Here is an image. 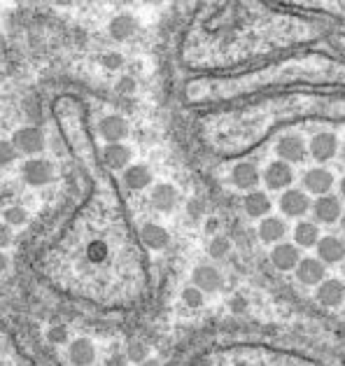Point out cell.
I'll return each mask as SVG.
<instances>
[{"mask_svg": "<svg viewBox=\"0 0 345 366\" xmlns=\"http://www.w3.org/2000/svg\"><path fill=\"white\" fill-rule=\"evenodd\" d=\"M12 145L17 147L19 154L24 157H40L44 152V133L37 126H21L12 133Z\"/></svg>", "mask_w": 345, "mask_h": 366, "instance_id": "cell-1", "label": "cell"}, {"mask_svg": "<svg viewBox=\"0 0 345 366\" xmlns=\"http://www.w3.org/2000/svg\"><path fill=\"white\" fill-rule=\"evenodd\" d=\"M21 178L28 187H47L54 182V166L47 159L30 157L21 166Z\"/></svg>", "mask_w": 345, "mask_h": 366, "instance_id": "cell-2", "label": "cell"}, {"mask_svg": "<svg viewBox=\"0 0 345 366\" xmlns=\"http://www.w3.org/2000/svg\"><path fill=\"white\" fill-rule=\"evenodd\" d=\"M128 133H131V128H128V121L121 114H107V117L98 121V135L105 142H124Z\"/></svg>", "mask_w": 345, "mask_h": 366, "instance_id": "cell-3", "label": "cell"}, {"mask_svg": "<svg viewBox=\"0 0 345 366\" xmlns=\"http://www.w3.org/2000/svg\"><path fill=\"white\" fill-rule=\"evenodd\" d=\"M264 182L268 189H273V192H280V189H287L289 185L294 182V171L292 166H289L287 161H273L266 166L264 171Z\"/></svg>", "mask_w": 345, "mask_h": 366, "instance_id": "cell-4", "label": "cell"}, {"mask_svg": "<svg viewBox=\"0 0 345 366\" xmlns=\"http://www.w3.org/2000/svg\"><path fill=\"white\" fill-rule=\"evenodd\" d=\"M135 33H138V21L126 12L114 14V17L107 21V35H110L114 42H128Z\"/></svg>", "mask_w": 345, "mask_h": 366, "instance_id": "cell-5", "label": "cell"}, {"mask_svg": "<svg viewBox=\"0 0 345 366\" xmlns=\"http://www.w3.org/2000/svg\"><path fill=\"white\" fill-rule=\"evenodd\" d=\"M133 152L124 142H105L103 147V161L110 171H124L126 166H131Z\"/></svg>", "mask_w": 345, "mask_h": 366, "instance_id": "cell-6", "label": "cell"}, {"mask_svg": "<svg viewBox=\"0 0 345 366\" xmlns=\"http://www.w3.org/2000/svg\"><path fill=\"white\" fill-rule=\"evenodd\" d=\"M121 185L128 192H145L152 185V171L143 164H131L121 171Z\"/></svg>", "mask_w": 345, "mask_h": 366, "instance_id": "cell-7", "label": "cell"}, {"mask_svg": "<svg viewBox=\"0 0 345 366\" xmlns=\"http://www.w3.org/2000/svg\"><path fill=\"white\" fill-rule=\"evenodd\" d=\"M191 282H194V287L201 289L203 294H212L222 287L224 280H222V273L214 269L212 264H201L191 273Z\"/></svg>", "mask_w": 345, "mask_h": 366, "instance_id": "cell-8", "label": "cell"}, {"mask_svg": "<svg viewBox=\"0 0 345 366\" xmlns=\"http://www.w3.org/2000/svg\"><path fill=\"white\" fill-rule=\"evenodd\" d=\"M259 180H262V173L255 164L250 161H241L234 166L231 171V182L236 189H243V192H252V189H257Z\"/></svg>", "mask_w": 345, "mask_h": 366, "instance_id": "cell-9", "label": "cell"}, {"mask_svg": "<svg viewBox=\"0 0 345 366\" xmlns=\"http://www.w3.org/2000/svg\"><path fill=\"white\" fill-rule=\"evenodd\" d=\"M310 198L305 196L298 189H287L285 194L280 196V210L285 212L287 217H303L305 212L310 210Z\"/></svg>", "mask_w": 345, "mask_h": 366, "instance_id": "cell-10", "label": "cell"}, {"mask_svg": "<svg viewBox=\"0 0 345 366\" xmlns=\"http://www.w3.org/2000/svg\"><path fill=\"white\" fill-rule=\"evenodd\" d=\"M313 215H315L317 222L322 224H334L336 219L341 217V201L336 196H320L315 203L310 205Z\"/></svg>", "mask_w": 345, "mask_h": 366, "instance_id": "cell-11", "label": "cell"}, {"mask_svg": "<svg viewBox=\"0 0 345 366\" xmlns=\"http://www.w3.org/2000/svg\"><path fill=\"white\" fill-rule=\"evenodd\" d=\"M275 152H278V157L282 161L287 164H296V161H303L305 157V145L303 140L298 138V135H282L275 145Z\"/></svg>", "mask_w": 345, "mask_h": 366, "instance_id": "cell-12", "label": "cell"}, {"mask_svg": "<svg viewBox=\"0 0 345 366\" xmlns=\"http://www.w3.org/2000/svg\"><path fill=\"white\" fill-rule=\"evenodd\" d=\"M178 189H175L173 185H157L155 189H152L150 194V203L152 208L159 210V212H171L175 205H178Z\"/></svg>", "mask_w": 345, "mask_h": 366, "instance_id": "cell-13", "label": "cell"}, {"mask_svg": "<svg viewBox=\"0 0 345 366\" xmlns=\"http://www.w3.org/2000/svg\"><path fill=\"white\" fill-rule=\"evenodd\" d=\"M303 187L308 189L310 194L325 196V194H329V189L334 187V175L327 169H310L303 175Z\"/></svg>", "mask_w": 345, "mask_h": 366, "instance_id": "cell-14", "label": "cell"}, {"mask_svg": "<svg viewBox=\"0 0 345 366\" xmlns=\"http://www.w3.org/2000/svg\"><path fill=\"white\" fill-rule=\"evenodd\" d=\"M73 366H91L96 362V346L89 338H75L68 348Z\"/></svg>", "mask_w": 345, "mask_h": 366, "instance_id": "cell-15", "label": "cell"}, {"mask_svg": "<svg viewBox=\"0 0 345 366\" xmlns=\"http://www.w3.org/2000/svg\"><path fill=\"white\" fill-rule=\"evenodd\" d=\"M243 208H245V212H248V217L264 219V217H268V212H271L273 205H271V198H268L264 192L252 189V192H248V196H245Z\"/></svg>", "mask_w": 345, "mask_h": 366, "instance_id": "cell-16", "label": "cell"}, {"mask_svg": "<svg viewBox=\"0 0 345 366\" xmlns=\"http://www.w3.org/2000/svg\"><path fill=\"white\" fill-rule=\"evenodd\" d=\"M140 243L147 250L159 252V250H164L168 243H171V233H168L161 224H145L140 228Z\"/></svg>", "mask_w": 345, "mask_h": 366, "instance_id": "cell-17", "label": "cell"}, {"mask_svg": "<svg viewBox=\"0 0 345 366\" xmlns=\"http://www.w3.org/2000/svg\"><path fill=\"white\" fill-rule=\"evenodd\" d=\"M317 255L320 262L325 264H336L345 259V243L336 236H325L322 240H317Z\"/></svg>", "mask_w": 345, "mask_h": 366, "instance_id": "cell-18", "label": "cell"}, {"mask_svg": "<svg viewBox=\"0 0 345 366\" xmlns=\"http://www.w3.org/2000/svg\"><path fill=\"white\" fill-rule=\"evenodd\" d=\"M345 296V285L341 280H322L320 287H317V301L322 306L327 308H334L339 306Z\"/></svg>", "mask_w": 345, "mask_h": 366, "instance_id": "cell-19", "label": "cell"}, {"mask_svg": "<svg viewBox=\"0 0 345 366\" xmlns=\"http://www.w3.org/2000/svg\"><path fill=\"white\" fill-rule=\"evenodd\" d=\"M296 280L303 285H317L325 280V264L317 259H301L296 264Z\"/></svg>", "mask_w": 345, "mask_h": 366, "instance_id": "cell-20", "label": "cell"}, {"mask_svg": "<svg viewBox=\"0 0 345 366\" xmlns=\"http://www.w3.org/2000/svg\"><path fill=\"white\" fill-rule=\"evenodd\" d=\"M336 150H339V140H336L334 133H317L315 138L310 140V154L317 159V161H329Z\"/></svg>", "mask_w": 345, "mask_h": 366, "instance_id": "cell-21", "label": "cell"}, {"mask_svg": "<svg viewBox=\"0 0 345 366\" xmlns=\"http://www.w3.org/2000/svg\"><path fill=\"white\" fill-rule=\"evenodd\" d=\"M287 233V226L282 222L280 217H264L262 222L257 226V236L262 243H268V245H273V243H280L282 236Z\"/></svg>", "mask_w": 345, "mask_h": 366, "instance_id": "cell-22", "label": "cell"}, {"mask_svg": "<svg viewBox=\"0 0 345 366\" xmlns=\"http://www.w3.org/2000/svg\"><path fill=\"white\" fill-rule=\"evenodd\" d=\"M271 262L275 269L280 271H292L298 264V248L292 245V243H280V245L273 248L271 252Z\"/></svg>", "mask_w": 345, "mask_h": 366, "instance_id": "cell-23", "label": "cell"}, {"mask_svg": "<svg viewBox=\"0 0 345 366\" xmlns=\"http://www.w3.org/2000/svg\"><path fill=\"white\" fill-rule=\"evenodd\" d=\"M294 240H296V245H301V248H313V245H317V240H320L317 226L313 224V222H301V224H296V228H294Z\"/></svg>", "mask_w": 345, "mask_h": 366, "instance_id": "cell-24", "label": "cell"}, {"mask_svg": "<svg viewBox=\"0 0 345 366\" xmlns=\"http://www.w3.org/2000/svg\"><path fill=\"white\" fill-rule=\"evenodd\" d=\"M3 222L14 226H24L28 222V210L21 208V205H10V208L3 210Z\"/></svg>", "mask_w": 345, "mask_h": 366, "instance_id": "cell-25", "label": "cell"}, {"mask_svg": "<svg viewBox=\"0 0 345 366\" xmlns=\"http://www.w3.org/2000/svg\"><path fill=\"white\" fill-rule=\"evenodd\" d=\"M229 250H231V243H229V238H224V236H214V238L210 240V245H208V255L212 259H224L229 255Z\"/></svg>", "mask_w": 345, "mask_h": 366, "instance_id": "cell-26", "label": "cell"}, {"mask_svg": "<svg viewBox=\"0 0 345 366\" xmlns=\"http://www.w3.org/2000/svg\"><path fill=\"white\" fill-rule=\"evenodd\" d=\"M17 157H19V152L12 145V140H0V169L14 164L17 161Z\"/></svg>", "mask_w": 345, "mask_h": 366, "instance_id": "cell-27", "label": "cell"}, {"mask_svg": "<svg viewBox=\"0 0 345 366\" xmlns=\"http://www.w3.org/2000/svg\"><path fill=\"white\" fill-rule=\"evenodd\" d=\"M182 301H185L187 308H201L203 306V292L194 285H189L185 292H182Z\"/></svg>", "mask_w": 345, "mask_h": 366, "instance_id": "cell-28", "label": "cell"}, {"mask_svg": "<svg viewBox=\"0 0 345 366\" xmlns=\"http://www.w3.org/2000/svg\"><path fill=\"white\" fill-rule=\"evenodd\" d=\"M101 66L105 71H119L124 66V56L119 51H105V54H101Z\"/></svg>", "mask_w": 345, "mask_h": 366, "instance_id": "cell-29", "label": "cell"}, {"mask_svg": "<svg viewBox=\"0 0 345 366\" xmlns=\"http://www.w3.org/2000/svg\"><path fill=\"white\" fill-rule=\"evenodd\" d=\"M135 80L131 78V75H124V78H119L117 80V85H114V91H117L119 96H133L135 94Z\"/></svg>", "mask_w": 345, "mask_h": 366, "instance_id": "cell-30", "label": "cell"}, {"mask_svg": "<svg viewBox=\"0 0 345 366\" xmlns=\"http://www.w3.org/2000/svg\"><path fill=\"white\" fill-rule=\"evenodd\" d=\"M12 240H14V231H12V226H10V224H5V222H0V250L10 248V245H12Z\"/></svg>", "mask_w": 345, "mask_h": 366, "instance_id": "cell-31", "label": "cell"}, {"mask_svg": "<svg viewBox=\"0 0 345 366\" xmlns=\"http://www.w3.org/2000/svg\"><path fill=\"white\" fill-rule=\"evenodd\" d=\"M49 341L52 343H66L68 331L63 329V327H54V329H49Z\"/></svg>", "mask_w": 345, "mask_h": 366, "instance_id": "cell-32", "label": "cell"}, {"mask_svg": "<svg viewBox=\"0 0 345 366\" xmlns=\"http://www.w3.org/2000/svg\"><path fill=\"white\" fill-rule=\"evenodd\" d=\"M105 255V243H91V248H89V257L91 259H96V257H101Z\"/></svg>", "mask_w": 345, "mask_h": 366, "instance_id": "cell-33", "label": "cell"}, {"mask_svg": "<svg viewBox=\"0 0 345 366\" xmlns=\"http://www.w3.org/2000/svg\"><path fill=\"white\" fill-rule=\"evenodd\" d=\"M7 266H10V259H7V255L0 252V273H5Z\"/></svg>", "mask_w": 345, "mask_h": 366, "instance_id": "cell-34", "label": "cell"}, {"mask_svg": "<svg viewBox=\"0 0 345 366\" xmlns=\"http://www.w3.org/2000/svg\"><path fill=\"white\" fill-rule=\"evenodd\" d=\"M56 5L59 7H71V5H75V0H56Z\"/></svg>", "mask_w": 345, "mask_h": 366, "instance_id": "cell-35", "label": "cell"}, {"mask_svg": "<svg viewBox=\"0 0 345 366\" xmlns=\"http://www.w3.org/2000/svg\"><path fill=\"white\" fill-rule=\"evenodd\" d=\"M214 228H217V219H210V222H208V231H214Z\"/></svg>", "mask_w": 345, "mask_h": 366, "instance_id": "cell-36", "label": "cell"}, {"mask_svg": "<svg viewBox=\"0 0 345 366\" xmlns=\"http://www.w3.org/2000/svg\"><path fill=\"white\" fill-rule=\"evenodd\" d=\"M341 194H343V196H345V178H343V180H341Z\"/></svg>", "mask_w": 345, "mask_h": 366, "instance_id": "cell-37", "label": "cell"}, {"mask_svg": "<svg viewBox=\"0 0 345 366\" xmlns=\"http://www.w3.org/2000/svg\"><path fill=\"white\" fill-rule=\"evenodd\" d=\"M341 226H343V233H345V215H343V219H341Z\"/></svg>", "mask_w": 345, "mask_h": 366, "instance_id": "cell-38", "label": "cell"}, {"mask_svg": "<svg viewBox=\"0 0 345 366\" xmlns=\"http://www.w3.org/2000/svg\"><path fill=\"white\" fill-rule=\"evenodd\" d=\"M343 157H345V147H343Z\"/></svg>", "mask_w": 345, "mask_h": 366, "instance_id": "cell-39", "label": "cell"}]
</instances>
